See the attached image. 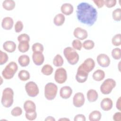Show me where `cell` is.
I'll return each instance as SVG.
<instances>
[{
  "label": "cell",
  "instance_id": "43",
  "mask_svg": "<svg viewBox=\"0 0 121 121\" xmlns=\"http://www.w3.org/2000/svg\"><path fill=\"white\" fill-rule=\"evenodd\" d=\"M86 120L85 116L82 114L76 115L74 119V121H85Z\"/></svg>",
  "mask_w": 121,
  "mask_h": 121
},
{
  "label": "cell",
  "instance_id": "27",
  "mask_svg": "<svg viewBox=\"0 0 121 121\" xmlns=\"http://www.w3.org/2000/svg\"><path fill=\"white\" fill-rule=\"evenodd\" d=\"M18 50L21 52H26L29 49V42L27 41H21L19 42L18 45Z\"/></svg>",
  "mask_w": 121,
  "mask_h": 121
},
{
  "label": "cell",
  "instance_id": "13",
  "mask_svg": "<svg viewBox=\"0 0 121 121\" xmlns=\"http://www.w3.org/2000/svg\"><path fill=\"white\" fill-rule=\"evenodd\" d=\"M74 36L79 40H83L88 36V33L86 30L81 27H76L73 31Z\"/></svg>",
  "mask_w": 121,
  "mask_h": 121
},
{
  "label": "cell",
  "instance_id": "47",
  "mask_svg": "<svg viewBox=\"0 0 121 121\" xmlns=\"http://www.w3.org/2000/svg\"><path fill=\"white\" fill-rule=\"evenodd\" d=\"M45 121H55V119L52 116H49L46 117V119H45Z\"/></svg>",
  "mask_w": 121,
  "mask_h": 121
},
{
  "label": "cell",
  "instance_id": "45",
  "mask_svg": "<svg viewBox=\"0 0 121 121\" xmlns=\"http://www.w3.org/2000/svg\"><path fill=\"white\" fill-rule=\"evenodd\" d=\"M113 120L114 121H121V112H116L113 115Z\"/></svg>",
  "mask_w": 121,
  "mask_h": 121
},
{
  "label": "cell",
  "instance_id": "10",
  "mask_svg": "<svg viewBox=\"0 0 121 121\" xmlns=\"http://www.w3.org/2000/svg\"><path fill=\"white\" fill-rule=\"evenodd\" d=\"M85 101V98L84 94L81 92L76 93L73 97V104L76 107H82Z\"/></svg>",
  "mask_w": 121,
  "mask_h": 121
},
{
  "label": "cell",
  "instance_id": "3",
  "mask_svg": "<svg viewBox=\"0 0 121 121\" xmlns=\"http://www.w3.org/2000/svg\"><path fill=\"white\" fill-rule=\"evenodd\" d=\"M63 54L70 65H74L79 60V55L76 51L71 47H67L63 50Z\"/></svg>",
  "mask_w": 121,
  "mask_h": 121
},
{
  "label": "cell",
  "instance_id": "42",
  "mask_svg": "<svg viewBox=\"0 0 121 121\" xmlns=\"http://www.w3.org/2000/svg\"><path fill=\"white\" fill-rule=\"evenodd\" d=\"M117 1L116 0H104V4L108 8H111L115 6Z\"/></svg>",
  "mask_w": 121,
  "mask_h": 121
},
{
  "label": "cell",
  "instance_id": "15",
  "mask_svg": "<svg viewBox=\"0 0 121 121\" xmlns=\"http://www.w3.org/2000/svg\"><path fill=\"white\" fill-rule=\"evenodd\" d=\"M100 106L101 109L104 111H110L113 106V102L110 98L106 97L104 98L101 102Z\"/></svg>",
  "mask_w": 121,
  "mask_h": 121
},
{
  "label": "cell",
  "instance_id": "20",
  "mask_svg": "<svg viewBox=\"0 0 121 121\" xmlns=\"http://www.w3.org/2000/svg\"><path fill=\"white\" fill-rule=\"evenodd\" d=\"M24 109L26 112H30L36 111L35 103L31 100H27L24 104Z\"/></svg>",
  "mask_w": 121,
  "mask_h": 121
},
{
  "label": "cell",
  "instance_id": "48",
  "mask_svg": "<svg viewBox=\"0 0 121 121\" xmlns=\"http://www.w3.org/2000/svg\"><path fill=\"white\" fill-rule=\"evenodd\" d=\"M58 121H70V120L68 118H61L59 119Z\"/></svg>",
  "mask_w": 121,
  "mask_h": 121
},
{
  "label": "cell",
  "instance_id": "23",
  "mask_svg": "<svg viewBox=\"0 0 121 121\" xmlns=\"http://www.w3.org/2000/svg\"><path fill=\"white\" fill-rule=\"evenodd\" d=\"M18 62L21 67H26L30 63L29 57L26 54L21 55L18 58Z\"/></svg>",
  "mask_w": 121,
  "mask_h": 121
},
{
  "label": "cell",
  "instance_id": "21",
  "mask_svg": "<svg viewBox=\"0 0 121 121\" xmlns=\"http://www.w3.org/2000/svg\"><path fill=\"white\" fill-rule=\"evenodd\" d=\"M86 96L89 102H94L97 100L98 94L95 90L90 89L88 90L86 93Z\"/></svg>",
  "mask_w": 121,
  "mask_h": 121
},
{
  "label": "cell",
  "instance_id": "41",
  "mask_svg": "<svg viewBox=\"0 0 121 121\" xmlns=\"http://www.w3.org/2000/svg\"><path fill=\"white\" fill-rule=\"evenodd\" d=\"M17 41L20 42L21 41H27L29 42L30 37L26 34H22L17 36Z\"/></svg>",
  "mask_w": 121,
  "mask_h": 121
},
{
  "label": "cell",
  "instance_id": "2",
  "mask_svg": "<svg viewBox=\"0 0 121 121\" xmlns=\"http://www.w3.org/2000/svg\"><path fill=\"white\" fill-rule=\"evenodd\" d=\"M14 102V91L10 87L5 88L2 92L1 102L2 105L6 108L10 107Z\"/></svg>",
  "mask_w": 121,
  "mask_h": 121
},
{
  "label": "cell",
  "instance_id": "38",
  "mask_svg": "<svg viewBox=\"0 0 121 121\" xmlns=\"http://www.w3.org/2000/svg\"><path fill=\"white\" fill-rule=\"evenodd\" d=\"M22 113V109L21 107L17 106L14 107L11 111V114L12 116L17 117L20 116Z\"/></svg>",
  "mask_w": 121,
  "mask_h": 121
},
{
  "label": "cell",
  "instance_id": "19",
  "mask_svg": "<svg viewBox=\"0 0 121 121\" xmlns=\"http://www.w3.org/2000/svg\"><path fill=\"white\" fill-rule=\"evenodd\" d=\"M3 48L8 52H13L16 49V44L13 41H7L3 44Z\"/></svg>",
  "mask_w": 121,
  "mask_h": 121
},
{
  "label": "cell",
  "instance_id": "26",
  "mask_svg": "<svg viewBox=\"0 0 121 121\" xmlns=\"http://www.w3.org/2000/svg\"><path fill=\"white\" fill-rule=\"evenodd\" d=\"M102 114L100 111L95 110L92 111L88 116L89 120L90 121H99L101 120Z\"/></svg>",
  "mask_w": 121,
  "mask_h": 121
},
{
  "label": "cell",
  "instance_id": "14",
  "mask_svg": "<svg viewBox=\"0 0 121 121\" xmlns=\"http://www.w3.org/2000/svg\"><path fill=\"white\" fill-rule=\"evenodd\" d=\"M32 60L35 65L40 66L44 62V57L43 52H33L32 54Z\"/></svg>",
  "mask_w": 121,
  "mask_h": 121
},
{
  "label": "cell",
  "instance_id": "12",
  "mask_svg": "<svg viewBox=\"0 0 121 121\" xmlns=\"http://www.w3.org/2000/svg\"><path fill=\"white\" fill-rule=\"evenodd\" d=\"M80 66L89 73L94 69L95 66V63L93 59L88 58L86 59Z\"/></svg>",
  "mask_w": 121,
  "mask_h": 121
},
{
  "label": "cell",
  "instance_id": "34",
  "mask_svg": "<svg viewBox=\"0 0 121 121\" xmlns=\"http://www.w3.org/2000/svg\"><path fill=\"white\" fill-rule=\"evenodd\" d=\"M112 57L116 60H120L121 58V50L119 48H115L111 52Z\"/></svg>",
  "mask_w": 121,
  "mask_h": 121
},
{
  "label": "cell",
  "instance_id": "28",
  "mask_svg": "<svg viewBox=\"0 0 121 121\" xmlns=\"http://www.w3.org/2000/svg\"><path fill=\"white\" fill-rule=\"evenodd\" d=\"M19 79L23 81H26L30 78V75L29 72L26 70H21L18 73Z\"/></svg>",
  "mask_w": 121,
  "mask_h": 121
},
{
  "label": "cell",
  "instance_id": "46",
  "mask_svg": "<svg viewBox=\"0 0 121 121\" xmlns=\"http://www.w3.org/2000/svg\"><path fill=\"white\" fill-rule=\"evenodd\" d=\"M121 97H119V98L117 99V102H116V108L119 110V111H121Z\"/></svg>",
  "mask_w": 121,
  "mask_h": 121
},
{
  "label": "cell",
  "instance_id": "22",
  "mask_svg": "<svg viewBox=\"0 0 121 121\" xmlns=\"http://www.w3.org/2000/svg\"><path fill=\"white\" fill-rule=\"evenodd\" d=\"M93 78L96 81H100L104 79L105 77V72L102 69H97L93 74Z\"/></svg>",
  "mask_w": 121,
  "mask_h": 121
},
{
  "label": "cell",
  "instance_id": "11",
  "mask_svg": "<svg viewBox=\"0 0 121 121\" xmlns=\"http://www.w3.org/2000/svg\"><path fill=\"white\" fill-rule=\"evenodd\" d=\"M96 60L99 66L103 68L108 67L110 64V59L109 57L104 53L99 54L96 58Z\"/></svg>",
  "mask_w": 121,
  "mask_h": 121
},
{
  "label": "cell",
  "instance_id": "8",
  "mask_svg": "<svg viewBox=\"0 0 121 121\" xmlns=\"http://www.w3.org/2000/svg\"><path fill=\"white\" fill-rule=\"evenodd\" d=\"M67 79V73L66 69L60 67L58 68L55 72L54 79L58 84H63L66 81Z\"/></svg>",
  "mask_w": 121,
  "mask_h": 121
},
{
  "label": "cell",
  "instance_id": "33",
  "mask_svg": "<svg viewBox=\"0 0 121 121\" xmlns=\"http://www.w3.org/2000/svg\"><path fill=\"white\" fill-rule=\"evenodd\" d=\"M112 44L115 46H119L121 44V35L117 34L114 35L112 39Z\"/></svg>",
  "mask_w": 121,
  "mask_h": 121
},
{
  "label": "cell",
  "instance_id": "17",
  "mask_svg": "<svg viewBox=\"0 0 121 121\" xmlns=\"http://www.w3.org/2000/svg\"><path fill=\"white\" fill-rule=\"evenodd\" d=\"M14 21L11 17H6L3 18L1 22V26L5 30H10L13 26Z\"/></svg>",
  "mask_w": 121,
  "mask_h": 121
},
{
  "label": "cell",
  "instance_id": "24",
  "mask_svg": "<svg viewBox=\"0 0 121 121\" xmlns=\"http://www.w3.org/2000/svg\"><path fill=\"white\" fill-rule=\"evenodd\" d=\"M65 21V17L62 13L57 14L54 17L53 23L56 26H62Z\"/></svg>",
  "mask_w": 121,
  "mask_h": 121
},
{
  "label": "cell",
  "instance_id": "1",
  "mask_svg": "<svg viewBox=\"0 0 121 121\" xmlns=\"http://www.w3.org/2000/svg\"><path fill=\"white\" fill-rule=\"evenodd\" d=\"M76 14L77 19L80 23L88 26H93L97 18L96 9L87 2H83L78 4Z\"/></svg>",
  "mask_w": 121,
  "mask_h": 121
},
{
  "label": "cell",
  "instance_id": "18",
  "mask_svg": "<svg viewBox=\"0 0 121 121\" xmlns=\"http://www.w3.org/2000/svg\"><path fill=\"white\" fill-rule=\"evenodd\" d=\"M60 9L63 15L69 16L73 13L74 8L73 5L70 3H65L61 5Z\"/></svg>",
  "mask_w": 121,
  "mask_h": 121
},
{
  "label": "cell",
  "instance_id": "16",
  "mask_svg": "<svg viewBox=\"0 0 121 121\" xmlns=\"http://www.w3.org/2000/svg\"><path fill=\"white\" fill-rule=\"evenodd\" d=\"M72 94V89L69 86H64L60 90V96L64 99L69 98Z\"/></svg>",
  "mask_w": 121,
  "mask_h": 121
},
{
  "label": "cell",
  "instance_id": "29",
  "mask_svg": "<svg viewBox=\"0 0 121 121\" xmlns=\"http://www.w3.org/2000/svg\"><path fill=\"white\" fill-rule=\"evenodd\" d=\"M53 71L52 67L49 64H45L43 65L41 69L42 73L46 76H49L51 75Z\"/></svg>",
  "mask_w": 121,
  "mask_h": 121
},
{
  "label": "cell",
  "instance_id": "6",
  "mask_svg": "<svg viewBox=\"0 0 121 121\" xmlns=\"http://www.w3.org/2000/svg\"><path fill=\"white\" fill-rule=\"evenodd\" d=\"M116 85V81L112 78L106 79L100 86L101 92L104 95H108L111 93Z\"/></svg>",
  "mask_w": 121,
  "mask_h": 121
},
{
  "label": "cell",
  "instance_id": "7",
  "mask_svg": "<svg viewBox=\"0 0 121 121\" xmlns=\"http://www.w3.org/2000/svg\"><path fill=\"white\" fill-rule=\"evenodd\" d=\"M25 88L28 95L32 97L36 96L39 93L38 86L33 81H29L26 83Z\"/></svg>",
  "mask_w": 121,
  "mask_h": 121
},
{
  "label": "cell",
  "instance_id": "30",
  "mask_svg": "<svg viewBox=\"0 0 121 121\" xmlns=\"http://www.w3.org/2000/svg\"><path fill=\"white\" fill-rule=\"evenodd\" d=\"M64 63L63 59L60 54H57L54 57L53 60V64L56 67H61L63 65Z\"/></svg>",
  "mask_w": 121,
  "mask_h": 121
},
{
  "label": "cell",
  "instance_id": "35",
  "mask_svg": "<svg viewBox=\"0 0 121 121\" xmlns=\"http://www.w3.org/2000/svg\"><path fill=\"white\" fill-rule=\"evenodd\" d=\"M32 49L33 52H43L44 50V48L42 44L39 43H35L33 44Z\"/></svg>",
  "mask_w": 121,
  "mask_h": 121
},
{
  "label": "cell",
  "instance_id": "4",
  "mask_svg": "<svg viewBox=\"0 0 121 121\" xmlns=\"http://www.w3.org/2000/svg\"><path fill=\"white\" fill-rule=\"evenodd\" d=\"M17 69L18 66L17 63L14 61H11L2 70L1 73L2 76L5 79H11L13 78Z\"/></svg>",
  "mask_w": 121,
  "mask_h": 121
},
{
  "label": "cell",
  "instance_id": "39",
  "mask_svg": "<svg viewBox=\"0 0 121 121\" xmlns=\"http://www.w3.org/2000/svg\"><path fill=\"white\" fill-rule=\"evenodd\" d=\"M25 116L26 119L29 121L35 120L37 117V113L36 111L30 112H26Z\"/></svg>",
  "mask_w": 121,
  "mask_h": 121
},
{
  "label": "cell",
  "instance_id": "9",
  "mask_svg": "<svg viewBox=\"0 0 121 121\" xmlns=\"http://www.w3.org/2000/svg\"><path fill=\"white\" fill-rule=\"evenodd\" d=\"M88 75V73L79 66L77 69V72L76 75V79L78 83H84L86 81Z\"/></svg>",
  "mask_w": 121,
  "mask_h": 121
},
{
  "label": "cell",
  "instance_id": "32",
  "mask_svg": "<svg viewBox=\"0 0 121 121\" xmlns=\"http://www.w3.org/2000/svg\"><path fill=\"white\" fill-rule=\"evenodd\" d=\"M82 46L86 50H90L94 47L95 43L94 41L91 40H87L83 42Z\"/></svg>",
  "mask_w": 121,
  "mask_h": 121
},
{
  "label": "cell",
  "instance_id": "25",
  "mask_svg": "<svg viewBox=\"0 0 121 121\" xmlns=\"http://www.w3.org/2000/svg\"><path fill=\"white\" fill-rule=\"evenodd\" d=\"M3 8L7 10H13L16 6L15 2L13 0H5L2 2Z\"/></svg>",
  "mask_w": 121,
  "mask_h": 121
},
{
  "label": "cell",
  "instance_id": "37",
  "mask_svg": "<svg viewBox=\"0 0 121 121\" xmlns=\"http://www.w3.org/2000/svg\"><path fill=\"white\" fill-rule=\"evenodd\" d=\"M72 46L73 48L75 50L80 51L81 50L82 44L81 42L78 39H75L72 42Z\"/></svg>",
  "mask_w": 121,
  "mask_h": 121
},
{
  "label": "cell",
  "instance_id": "44",
  "mask_svg": "<svg viewBox=\"0 0 121 121\" xmlns=\"http://www.w3.org/2000/svg\"><path fill=\"white\" fill-rule=\"evenodd\" d=\"M93 1L95 4L98 8L99 9L102 8L104 5V0H93Z\"/></svg>",
  "mask_w": 121,
  "mask_h": 121
},
{
  "label": "cell",
  "instance_id": "40",
  "mask_svg": "<svg viewBox=\"0 0 121 121\" xmlns=\"http://www.w3.org/2000/svg\"><path fill=\"white\" fill-rule=\"evenodd\" d=\"M23 22L20 20H18L15 24V31L16 33H19L21 32V31L23 29Z\"/></svg>",
  "mask_w": 121,
  "mask_h": 121
},
{
  "label": "cell",
  "instance_id": "36",
  "mask_svg": "<svg viewBox=\"0 0 121 121\" xmlns=\"http://www.w3.org/2000/svg\"><path fill=\"white\" fill-rule=\"evenodd\" d=\"M9 60V57L8 54L2 52V51H0V65H2L6 63Z\"/></svg>",
  "mask_w": 121,
  "mask_h": 121
},
{
  "label": "cell",
  "instance_id": "5",
  "mask_svg": "<svg viewBox=\"0 0 121 121\" xmlns=\"http://www.w3.org/2000/svg\"><path fill=\"white\" fill-rule=\"evenodd\" d=\"M57 86L52 82H49L44 86V96L48 100H53L57 94Z\"/></svg>",
  "mask_w": 121,
  "mask_h": 121
},
{
  "label": "cell",
  "instance_id": "31",
  "mask_svg": "<svg viewBox=\"0 0 121 121\" xmlns=\"http://www.w3.org/2000/svg\"><path fill=\"white\" fill-rule=\"evenodd\" d=\"M112 17L114 20L120 21L121 20V9L117 8L114 9L112 12Z\"/></svg>",
  "mask_w": 121,
  "mask_h": 121
}]
</instances>
